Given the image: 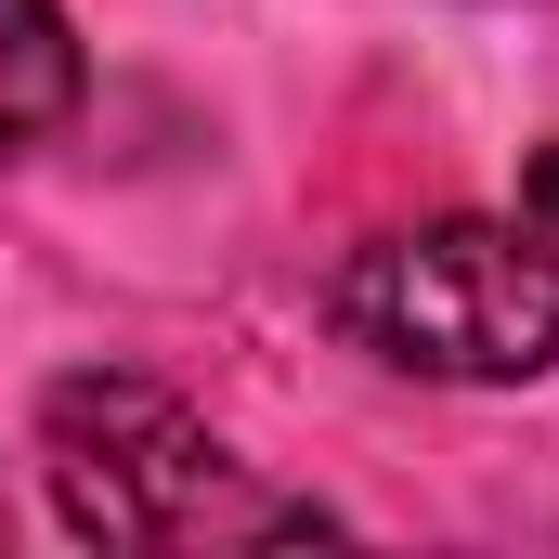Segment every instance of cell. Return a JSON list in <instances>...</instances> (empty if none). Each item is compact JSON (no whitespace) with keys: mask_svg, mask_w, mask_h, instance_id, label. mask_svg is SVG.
<instances>
[{"mask_svg":"<svg viewBox=\"0 0 559 559\" xmlns=\"http://www.w3.org/2000/svg\"><path fill=\"white\" fill-rule=\"evenodd\" d=\"M39 468L79 547H299L338 534V508L261 481L195 404H169L156 378H52L39 391Z\"/></svg>","mask_w":559,"mask_h":559,"instance_id":"1","label":"cell"},{"mask_svg":"<svg viewBox=\"0 0 559 559\" xmlns=\"http://www.w3.org/2000/svg\"><path fill=\"white\" fill-rule=\"evenodd\" d=\"M325 325L442 391H521L559 365V235L547 222H417L352 248Z\"/></svg>","mask_w":559,"mask_h":559,"instance_id":"2","label":"cell"},{"mask_svg":"<svg viewBox=\"0 0 559 559\" xmlns=\"http://www.w3.org/2000/svg\"><path fill=\"white\" fill-rule=\"evenodd\" d=\"M79 118V26L52 0H0V169Z\"/></svg>","mask_w":559,"mask_h":559,"instance_id":"3","label":"cell"},{"mask_svg":"<svg viewBox=\"0 0 559 559\" xmlns=\"http://www.w3.org/2000/svg\"><path fill=\"white\" fill-rule=\"evenodd\" d=\"M521 222L559 235V143H534V169H521Z\"/></svg>","mask_w":559,"mask_h":559,"instance_id":"4","label":"cell"},{"mask_svg":"<svg viewBox=\"0 0 559 559\" xmlns=\"http://www.w3.org/2000/svg\"><path fill=\"white\" fill-rule=\"evenodd\" d=\"M0 521H13V508H0Z\"/></svg>","mask_w":559,"mask_h":559,"instance_id":"5","label":"cell"}]
</instances>
